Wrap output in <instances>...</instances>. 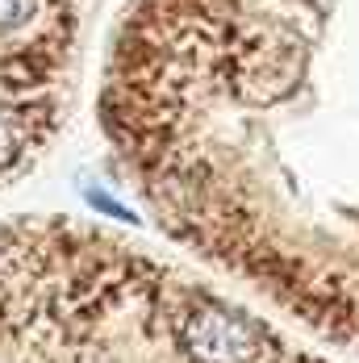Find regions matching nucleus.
Wrapping results in <instances>:
<instances>
[{
	"mask_svg": "<svg viewBox=\"0 0 359 363\" xmlns=\"http://www.w3.org/2000/svg\"><path fill=\"white\" fill-rule=\"evenodd\" d=\"M180 342L197 363H259L263 359V334L247 318L221 309L214 301H201V305H192L180 318Z\"/></svg>",
	"mask_w": 359,
	"mask_h": 363,
	"instance_id": "f257e3e1",
	"label": "nucleus"
},
{
	"mask_svg": "<svg viewBox=\"0 0 359 363\" xmlns=\"http://www.w3.org/2000/svg\"><path fill=\"white\" fill-rule=\"evenodd\" d=\"M30 109H17V105H4L0 101V172L13 167L26 150H30Z\"/></svg>",
	"mask_w": 359,
	"mask_h": 363,
	"instance_id": "f03ea898",
	"label": "nucleus"
},
{
	"mask_svg": "<svg viewBox=\"0 0 359 363\" xmlns=\"http://www.w3.org/2000/svg\"><path fill=\"white\" fill-rule=\"evenodd\" d=\"M38 0H0V30H17L34 17Z\"/></svg>",
	"mask_w": 359,
	"mask_h": 363,
	"instance_id": "7ed1b4c3",
	"label": "nucleus"
}]
</instances>
